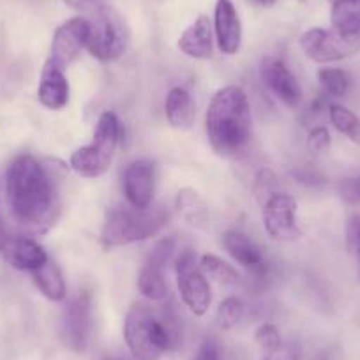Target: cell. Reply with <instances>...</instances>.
Returning a JSON list of instances; mask_svg holds the SVG:
<instances>
[{
	"label": "cell",
	"mask_w": 360,
	"mask_h": 360,
	"mask_svg": "<svg viewBox=\"0 0 360 360\" xmlns=\"http://www.w3.org/2000/svg\"><path fill=\"white\" fill-rule=\"evenodd\" d=\"M179 48L184 55L198 60L212 58L214 55V30L207 16H198L179 39Z\"/></svg>",
	"instance_id": "ac0fdd59"
},
{
	"label": "cell",
	"mask_w": 360,
	"mask_h": 360,
	"mask_svg": "<svg viewBox=\"0 0 360 360\" xmlns=\"http://www.w3.org/2000/svg\"><path fill=\"white\" fill-rule=\"evenodd\" d=\"M124 195L134 209L152 205L155 184V168L150 159H136L124 172Z\"/></svg>",
	"instance_id": "5bb4252c"
},
{
	"label": "cell",
	"mask_w": 360,
	"mask_h": 360,
	"mask_svg": "<svg viewBox=\"0 0 360 360\" xmlns=\"http://www.w3.org/2000/svg\"><path fill=\"white\" fill-rule=\"evenodd\" d=\"M65 166L22 154L6 173V198L13 221L22 231L43 235L60 216V182Z\"/></svg>",
	"instance_id": "6da1fadb"
},
{
	"label": "cell",
	"mask_w": 360,
	"mask_h": 360,
	"mask_svg": "<svg viewBox=\"0 0 360 360\" xmlns=\"http://www.w3.org/2000/svg\"><path fill=\"white\" fill-rule=\"evenodd\" d=\"M244 316V304L237 297H228L219 304L217 309V323L223 330H230V328L237 327L238 321Z\"/></svg>",
	"instance_id": "484cf974"
},
{
	"label": "cell",
	"mask_w": 360,
	"mask_h": 360,
	"mask_svg": "<svg viewBox=\"0 0 360 360\" xmlns=\"http://www.w3.org/2000/svg\"><path fill=\"white\" fill-rule=\"evenodd\" d=\"M105 360H136L133 356H126V355H113V356H106Z\"/></svg>",
	"instance_id": "836d02e7"
},
{
	"label": "cell",
	"mask_w": 360,
	"mask_h": 360,
	"mask_svg": "<svg viewBox=\"0 0 360 360\" xmlns=\"http://www.w3.org/2000/svg\"><path fill=\"white\" fill-rule=\"evenodd\" d=\"M259 6H263V8H270V6H274L278 0H256Z\"/></svg>",
	"instance_id": "e575fe53"
},
{
	"label": "cell",
	"mask_w": 360,
	"mask_h": 360,
	"mask_svg": "<svg viewBox=\"0 0 360 360\" xmlns=\"http://www.w3.org/2000/svg\"><path fill=\"white\" fill-rule=\"evenodd\" d=\"M193 360H221L219 348H217L216 342L205 341L202 346H200L196 355L193 356Z\"/></svg>",
	"instance_id": "1f68e13d"
},
{
	"label": "cell",
	"mask_w": 360,
	"mask_h": 360,
	"mask_svg": "<svg viewBox=\"0 0 360 360\" xmlns=\"http://www.w3.org/2000/svg\"><path fill=\"white\" fill-rule=\"evenodd\" d=\"M200 266H202L203 274L207 276V279L210 278L212 281L219 283V285L223 286H235L240 281L237 270L214 255L203 256L202 262H200Z\"/></svg>",
	"instance_id": "d4e9b609"
},
{
	"label": "cell",
	"mask_w": 360,
	"mask_h": 360,
	"mask_svg": "<svg viewBox=\"0 0 360 360\" xmlns=\"http://www.w3.org/2000/svg\"><path fill=\"white\" fill-rule=\"evenodd\" d=\"M356 262H359V274H360V255L356 256Z\"/></svg>",
	"instance_id": "8d00e7d4"
},
{
	"label": "cell",
	"mask_w": 360,
	"mask_h": 360,
	"mask_svg": "<svg viewBox=\"0 0 360 360\" xmlns=\"http://www.w3.org/2000/svg\"><path fill=\"white\" fill-rule=\"evenodd\" d=\"M120 140V122L115 113L105 112L98 120L94 140L71 155V168L85 179H98L110 169Z\"/></svg>",
	"instance_id": "5b68a950"
},
{
	"label": "cell",
	"mask_w": 360,
	"mask_h": 360,
	"mask_svg": "<svg viewBox=\"0 0 360 360\" xmlns=\"http://www.w3.org/2000/svg\"><path fill=\"white\" fill-rule=\"evenodd\" d=\"M214 32L217 46L223 53L235 55L240 50L242 25L231 0H217L214 9Z\"/></svg>",
	"instance_id": "2e32d148"
},
{
	"label": "cell",
	"mask_w": 360,
	"mask_h": 360,
	"mask_svg": "<svg viewBox=\"0 0 360 360\" xmlns=\"http://www.w3.org/2000/svg\"><path fill=\"white\" fill-rule=\"evenodd\" d=\"M255 341L256 345L259 346V349L265 352L266 355L279 352V349L283 348L281 334H279V330L274 327V325H270V323H263L256 328Z\"/></svg>",
	"instance_id": "4316f807"
},
{
	"label": "cell",
	"mask_w": 360,
	"mask_h": 360,
	"mask_svg": "<svg viewBox=\"0 0 360 360\" xmlns=\"http://www.w3.org/2000/svg\"><path fill=\"white\" fill-rule=\"evenodd\" d=\"M124 339L136 360H159L180 345V330L169 311L155 313L147 304H134L124 321Z\"/></svg>",
	"instance_id": "3957f363"
},
{
	"label": "cell",
	"mask_w": 360,
	"mask_h": 360,
	"mask_svg": "<svg viewBox=\"0 0 360 360\" xmlns=\"http://www.w3.org/2000/svg\"><path fill=\"white\" fill-rule=\"evenodd\" d=\"M330 2H332V4H334V2H338V0H330Z\"/></svg>",
	"instance_id": "74e56055"
},
{
	"label": "cell",
	"mask_w": 360,
	"mask_h": 360,
	"mask_svg": "<svg viewBox=\"0 0 360 360\" xmlns=\"http://www.w3.org/2000/svg\"><path fill=\"white\" fill-rule=\"evenodd\" d=\"M313 360H330V356H328V355H325V353H321V355L314 356Z\"/></svg>",
	"instance_id": "d590c367"
},
{
	"label": "cell",
	"mask_w": 360,
	"mask_h": 360,
	"mask_svg": "<svg viewBox=\"0 0 360 360\" xmlns=\"http://www.w3.org/2000/svg\"><path fill=\"white\" fill-rule=\"evenodd\" d=\"M263 360H297V356L293 355L292 349L281 348V349H279V352L270 353V355H266Z\"/></svg>",
	"instance_id": "d6a6232c"
},
{
	"label": "cell",
	"mask_w": 360,
	"mask_h": 360,
	"mask_svg": "<svg viewBox=\"0 0 360 360\" xmlns=\"http://www.w3.org/2000/svg\"><path fill=\"white\" fill-rule=\"evenodd\" d=\"M176 285H179L182 302L189 307L193 314L203 316L212 302V293L207 276L203 274L200 263H196L195 255L186 251L175 262Z\"/></svg>",
	"instance_id": "ba28073f"
},
{
	"label": "cell",
	"mask_w": 360,
	"mask_h": 360,
	"mask_svg": "<svg viewBox=\"0 0 360 360\" xmlns=\"http://www.w3.org/2000/svg\"><path fill=\"white\" fill-rule=\"evenodd\" d=\"M62 2H64L68 8L76 9V11L82 13H89V15L110 6V0H62Z\"/></svg>",
	"instance_id": "4dcf8cb0"
},
{
	"label": "cell",
	"mask_w": 360,
	"mask_h": 360,
	"mask_svg": "<svg viewBox=\"0 0 360 360\" xmlns=\"http://www.w3.org/2000/svg\"><path fill=\"white\" fill-rule=\"evenodd\" d=\"M175 209L189 226L196 230H209L210 210L198 191L191 188L180 189L175 196Z\"/></svg>",
	"instance_id": "ffe728a7"
},
{
	"label": "cell",
	"mask_w": 360,
	"mask_h": 360,
	"mask_svg": "<svg viewBox=\"0 0 360 360\" xmlns=\"http://www.w3.org/2000/svg\"><path fill=\"white\" fill-rule=\"evenodd\" d=\"M263 224L266 233L276 240L293 242L300 238L302 230L297 221V202L286 193H272L263 202Z\"/></svg>",
	"instance_id": "30bf717a"
},
{
	"label": "cell",
	"mask_w": 360,
	"mask_h": 360,
	"mask_svg": "<svg viewBox=\"0 0 360 360\" xmlns=\"http://www.w3.org/2000/svg\"><path fill=\"white\" fill-rule=\"evenodd\" d=\"M92 334V295L79 292L65 304L60 318V339L75 353H83L89 348Z\"/></svg>",
	"instance_id": "9c48e42d"
},
{
	"label": "cell",
	"mask_w": 360,
	"mask_h": 360,
	"mask_svg": "<svg viewBox=\"0 0 360 360\" xmlns=\"http://www.w3.org/2000/svg\"><path fill=\"white\" fill-rule=\"evenodd\" d=\"M328 119L342 136L348 138L352 143L360 145V117L356 113H353L346 106L332 103L328 106Z\"/></svg>",
	"instance_id": "cb8c5ba5"
},
{
	"label": "cell",
	"mask_w": 360,
	"mask_h": 360,
	"mask_svg": "<svg viewBox=\"0 0 360 360\" xmlns=\"http://www.w3.org/2000/svg\"><path fill=\"white\" fill-rule=\"evenodd\" d=\"M339 198L346 203V205L359 207L360 205V175L349 176L339 182Z\"/></svg>",
	"instance_id": "f546056e"
},
{
	"label": "cell",
	"mask_w": 360,
	"mask_h": 360,
	"mask_svg": "<svg viewBox=\"0 0 360 360\" xmlns=\"http://www.w3.org/2000/svg\"><path fill=\"white\" fill-rule=\"evenodd\" d=\"M86 36H89V22H86V18L76 16V18L64 22L55 30L48 60L53 62L55 65L65 71L68 65L75 62L78 55L82 53L83 48H85Z\"/></svg>",
	"instance_id": "4fadbf2b"
},
{
	"label": "cell",
	"mask_w": 360,
	"mask_h": 360,
	"mask_svg": "<svg viewBox=\"0 0 360 360\" xmlns=\"http://www.w3.org/2000/svg\"><path fill=\"white\" fill-rule=\"evenodd\" d=\"M89 22V36L85 48L94 58L112 62L122 57L129 43V30L122 16L110 6L92 13Z\"/></svg>",
	"instance_id": "8992f818"
},
{
	"label": "cell",
	"mask_w": 360,
	"mask_h": 360,
	"mask_svg": "<svg viewBox=\"0 0 360 360\" xmlns=\"http://www.w3.org/2000/svg\"><path fill=\"white\" fill-rule=\"evenodd\" d=\"M168 124L175 129H189L195 122V103L191 94L182 86H175L168 92L165 103Z\"/></svg>",
	"instance_id": "44dd1931"
},
{
	"label": "cell",
	"mask_w": 360,
	"mask_h": 360,
	"mask_svg": "<svg viewBox=\"0 0 360 360\" xmlns=\"http://www.w3.org/2000/svg\"><path fill=\"white\" fill-rule=\"evenodd\" d=\"M318 82H320V94L328 101L341 99L348 94L352 86V76L348 71L339 68H323L318 71Z\"/></svg>",
	"instance_id": "603a6c76"
},
{
	"label": "cell",
	"mask_w": 360,
	"mask_h": 360,
	"mask_svg": "<svg viewBox=\"0 0 360 360\" xmlns=\"http://www.w3.org/2000/svg\"><path fill=\"white\" fill-rule=\"evenodd\" d=\"M262 78L270 92L288 108H297L302 101V89L297 82L295 75L288 69V65L281 58L269 57L262 65Z\"/></svg>",
	"instance_id": "9a60e30c"
},
{
	"label": "cell",
	"mask_w": 360,
	"mask_h": 360,
	"mask_svg": "<svg viewBox=\"0 0 360 360\" xmlns=\"http://www.w3.org/2000/svg\"><path fill=\"white\" fill-rule=\"evenodd\" d=\"M32 278L39 292L53 302L65 299V283L62 272L53 259L48 258L39 269L32 270Z\"/></svg>",
	"instance_id": "7402d4cb"
},
{
	"label": "cell",
	"mask_w": 360,
	"mask_h": 360,
	"mask_svg": "<svg viewBox=\"0 0 360 360\" xmlns=\"http://www.w3.org/2000/svg\"><path fill=\"white\" fill-rule=\"evenodd\" d=\"M251 106L240 86L217 90L205 115V129L210 145L221 155H235L251 138Z\"/></svg>",
	"instance_id": "7a4b0ae2"
},
{
	"label": "cell",
	"mask_w": 360,
	"mask_h": 360,
	"mask_svg": "<svg viewBox=\"0 0 360 360\" xmlns=\"http://www.w3.org/2000/svg\"><path fill=\"white\" fill-rule=\"evenodd\" d=\"M37 99L48 110H62L69 101V82L65 78V71L50 60H46L41 72Z\"/></svg>",
	"instance_id": "e0dca14e"
},
{
	"label": "cell",
	"mask_w": 360,
	"mask_h": 360,
	"mask_svg": "<svg viewBox=\"0 0 360 360\" xmlns=\"http://www.w3.org/2000/svg\"><path fill=\"white\" fill-rule=\"evenodd\" d=\"M168 219L169 212L162 205H150L147 209L119 207L106 216L101 240L106 248L147 240L158 235L168 224Z\"/></svg>",
	"instance_id": "277c9868"
},
{
	"label": "cell",
	"mask_w": 360,
	"mask_h": 360,
	"mask_svg": "<svg viewBox=\"0 0 360 360\" xmlns=\"http://www.w3.org/2000/svg\"><path fill=\"white\" fill-rule=\"evenodd\" d=\"M300 48L313 62L330 64L345 60L360 51V32L339 29H309L300 36Z\"/></svg>",
	"instance_id": "52a82bcc"
},
{
	"label": "cell",
	"mask_w": 360,
	"mask_h": 360,
	"mask_svg": "<svg viewBox=\"0 0 360 360\" xmlns=\"http://www.w3.org/2000/svg\"><path fill=\"white\" fill-rule=\"evenodd\" d=\"M332 143L330 133L325 126H316L309 131L307 134V148L313 155H321L325 152H328Z\"/></svg>",
	"instance_id": "83f0119b"
},
{
	"label": "cell",
	"mask_w": 360,
	"mask_h": 360,
	"mask_svg": "<svg viewBox=\"0 0 360 360\" xmlns=\"http://www.w3.org/2000/svg\"><path fill=\"white\" fill-rule=\"evenodd\" d=\"M175 251L173 238H162L154 245L150 256L145 262L138 276V290L150 300H165L168 295V285L165 279V266Z\"/></svg>",
	"instance_id": "7c38bea8"
},
{
	"label": "cell",
	"mask_w": 360,
	"mask_h": 360,
	"mask_svg": "<svg viewBox=\"0 0 360 360\" xmlns=\"http://www.w3.org/2000/svg\"><path fill=\"white\" fill-rule=\"evenodd\" d=\"M0 256L18 270L39 269L48 259L46 251L32 238L18 235L0 217Z\"/></svg>",
	"instance_id": "8fae6325"
},
{
	"label": "cell",
	"mask_w": 360,
	"mask_h": 360,
	"mask_svg": "<svg viewBox=\"0 0 360 360\" xmlns=\"http://www.w3.org/2000/svg\"><path fill=\"white\" fill-rule=\"evenodd\" d=\"M223 245L228 251V255H230L235 262L240 263L244 269L252 270L256 274H263V272H265V259H263L259 249L256 248V244L248 237V235L235 230L226 231V233L223 235Z\"/></svg>",
	"instance_id": "d6986e66"
},
{
	"label": "cell",
	"mask_w": 360,
	"mask_h": 360,
	"mask_svg": "<svg viewBox=\"0 0 360 360\" xmlns=\"http://www.w3.org/2000/svg\"><path fill=\"white\" fill-rule=\"evenodd\" d=\"M345 244H346V251H348L349 255L355 256V258L360 255V214L359 212L349 216L348 223H346Z\"/></svg>",
	"instance_id": "f1b7e54d"
}]
</instances>
